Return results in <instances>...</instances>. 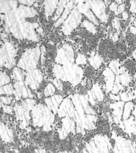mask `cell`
Segmentation results:
<instances>
[{
    "instance_id": "obj_1",
    "label": "cell",
    "mask_w": 136,
    "mask_h": 153,
    "mask_svg": "<svg viewBox=\"0 0 136 153\" xmlns=\"http://www.w3.org/2000/svg\"><path fill=\"white\" fill-rule=\"evenodd\" d=\"M31 115L33 124L36 126L43 127L46 131L50 130L54 122L52 111L43 105H35L32 110Z\"/></svg>"
},
{
    "instance_id": "obj_2",
    "label": "cell",
    "mask_w": 136,
    "mask_h": 153,
    "mask_svg": "<svg viewBox=\"0 0 136 153\" xmlns=\"http://www.w3.org/2000/svg\"><path fill=\"white\" fill-rule=\"evenodd\" d=\"M89 153H110L112 146L106 135L98 134L86 145Z\"/></svg>"
},
{
    "instance_id": "obj_3",
    "label": "cell",
    "mask_w": 136,
    "mask_h": 153,
    "mask_svg": "<svg viewBox=\"0 0 136 153\" xmlns=\"http://www.w3.org/2000/svg\"><path fill=\"white\" fill-rule=\"evenodd\" d=\"M35 103L33 100L27 99L15 106L14 111L17 119L20 121L21 127L25 128L28 126L31 118L30 111L33 108Z\"/></svg>"
},
{
    "instance_id": "obj_4",
    "label": "cell",
    "mask_w": 136,
    "mask_h": 153,
    "mask_svg": "<svg viewBox=\"0 0 136 153\" xmlns=\"http://www.w3.org/2000/svg\"><path fill=\"white\" fill-rule=\"evenodd\" d=\"M39 57V51L37 49H32L25 53L18 64L20 67L31 71L36 68Z\"/></svg>"
},
{
    "instance_id": "obj_5",
    "label": "cell",
    "mask_w": 136,
    "mask_h": 153,
    "mask_svg": "<svg viewBox=\"0 0 136 153\" xmlns=\"http://www.w3.org/2000/svg\"><path fill=\"white\" fill-rule=\"evenodd\" d=\"M115 153H136V144L122 136L115 135Z\"/></svg>"
},
{
    "instance_id": "obj_6",
    "label": "cell",
    "mask_w": 136,
    "mask_h": 153,
    "mask_svg": "<svg viewBox=\"0 0 136 153\" xmlns=\"http://www.w3.org/2000/svg\"><path fill=\"white\" fill-rule=\"evenodd\" d=\"M16 51L14 46L10 44H7L0 49V66L8 68L13 67Z\"/></svg>"
},
{
    "instance_id": "obj_7",
    "label": "cell",
    "mask_w": 136,
    "mask_h": 153,
    "mask_svg": "<svg viewBox=\"0 0 136 153\" xmlns=\"http://www.w3.org/2000/svg\"><path fill=\"white\" fill-rule=\"evenodd\" d=\"M43 79V76L40 71L38 70L30 71L26 75L25 84L33 89L38 88Z\"/></svg>"
},
{
    "instance_id": "obj_8",
    "label": "cell",
    "mask_w": 136,
    "mask_h": 153,
    "mask_svg": "<svg viewBox=\"0 0 136 153\" xmlns=\"http://www.w3.org/2000/svg\"><path fill=\"white\" fill-rule=\"evenodd\" d=\"M75 130V121L69 117H66L62 120V127L59 132V136L62 139H65L70 133Z\"/></svg>"
},
{
    "instance_id": "obj_9",
    "label": "cell",
    "mask_w": 136,
    "mask_h": 153,
    "mask_svg": "<svg viewBox=\"0 0 136 153\" xmlns=\"http://www.w3.org/2000/svg\"><path fill=\"white\" fill-rule=\"evenodd\" d=\"M75 110L72 102L69 98H66L61 104L57 113L61 117H73Z\"/></svg>"
},
{
    "instance_id": "obj_10",
    "label": "cell",
    "mask_w": 136,
    "mask_h": 153,
    "mask_svg": "<svg viewBox=\"0 0 136 153\" xmlns=\"http://www.w3.org/2000/svg\"><path fill=\"white\" fill-rule=\"evenodd\" d=\"M57 61L63 65H70L74 60V54L72 49L69 46L61 48L57 56Z\"/></svg>"
},
{
    "instance_id": "obj_11",
    "label": "cell",
    "mask_w": 136,
    "mask_h": 153,
    "mask_svg": "<svg viewBox=\"0 0 136 153\" xmlns=\"http://www.w3.org/2000/svg\"><path fill=\"white\" fill-rule=\"evenodd\" d=\"M119 126L129 136H136V119L132 116L128 119L122 120Z\"/></svg>"
},
{
    "instance_id": "obj_12",
    "label": "cell",
    "mask_w": 136,
    "mask_h": 153,
    "mask_svg": "<svg viewBox=\"0 0 136 153\" xmlns=\"http://www.w3.org/2000/svg\"><path fill=\"white\" fill-rule=\"evenodd\" d=\"M124 102L122 101H117L111 105L112 110L113 120L115 123L120 125L122 120Z\"/></svg>"
},
{
    "instance_id": "obj_13",
    "label": "cell",
    "mask_w": 136,
    "mask_h": 153,
    "mask_svg": "<svg viewBox=\"0 0 136 153\" xmlns=\"http://www.w3.org/2000/svg\"><path fill=\"white\" fill-rule=\"evenodd\" d=\"M14 94L17 99L27 98L32 96L31 93L22 82H17L14 86Z\"/></svg>"
},
{
    "instance_id": "obj_14",
    "label": "cell",
    "mask_w": 136,
    "mask_h": 153,
    "mask_svg": "<svg viewBox=\"0 0 136 153\" xmlns=\"http://www.w3.org/2000/svg\"><path fill=\"white\" fill-rule=\"evenodd\" d=\"M89 101L93 105L97 104L104 100V95L100 87L95 84L89 93Z\"/></svg>"
},
{
    "instance_id": "obj_15",
    "label": "cell",
    "mask_w": 136,
    "mask_h": 153,
    "mask_svg": "<svg viewBox=\"0 0 136 153\" xmlns=\"http://www.w3.org/2000/svg\"><path fill=\"white\" fill-rule=\"evenodd\" d=\"M80 15L76 10L73 11L65 23L64 31L69 32L77 26L80 20Z\"/></svg>"
},
{
    "instance_id": "obj_16",
    "label": "cell",
    "mask_w": 136,
    "mask_h": 153,
    "mask_svg": "<svg viewBox=\"0 0 136 153\" xmlns=\"http://www.w3.org/2000/svg\"><path fill=\"white\" fill-rule=\"evenodd\" d=\"M0 138L6 143H11L14 140V134L12 130L4 124L0 125Z\"/></svg>"
},
{
    "instance_id": "obj_17",
    "label": "cell",
    "mask_w": 136,
    "mask_h": 153,
    "mask_svg": "<svg viewBox=\"0 0 136 153\" xmlns=\"http://www.w3.org/2000/svg\"><path fill=\"white\" fill-rule=\"evenodd\" d=\"M62 97L59 95L55 96L51 98L46 99L47 107L54 113H57L59 106L61 103Z\"/></svg>"
},
{
    "instance_id": "obj_18",
    "label": "cell",
    "mask_w": 136,
    "mask_h": 153,
    "mask_svg": "<svg viewBox=\"0 0 136 153\" xmlns=\"http://www.w3.org/2000/svg\"><path fill=\"white\" fill-rule=\"evenodd\" d=\"M93 10L100 20L105 22L106 20L105 14V6L102 4V1H93Z\"/></svg>"
},
{
    "instance_id": "obj_19",
    "label": "cell",
    "mask_w": 136,
    "mask_h": 153,
    "mask_svg": "<svg viewBox=\"0 0 136 153\" xmlns=\"http://www.w3.org/2000/svg\"><path fill=\"white\" fill-rule=\"evenodd\" d=\"M135 105L134 102L130 101L127 102L124 105L123 107V113L122 120L128 119L132 116V113L134 108Z\"/></svg>"
},
{
    "instance_id": "obj_20",
    "label": "cell",
    "mask_w": 136,
    "mask_h": 153,
    "mask_svg": "<svg viewBox=\"0 0 136 153\" xmlns=\"http://www.w3.org/2000/svg\"><path fill=\"white\" fill-rule=\"evenodd\" d=\"M12 76L13 79L17 81L22 82L24 79L25 74L22 70L19 68H15L12 73Z\"/></svg>"
},
{
    "instance_id": "obj_21",
    "label": "cell",
    "mask_w": 136,
    "mask_h": 153,
    "mask_svg": "<svg viewBox=\"0 0 136 153\" xmlns=\"http://www.w3.org/2000/svg\"><path fill=\"white\" fill-rule=\"evenodd\" d=\"M14 89L11 85H7L0 88V95H11L14 93Z\"/></svg>"
},
{
    "instance_id": "obj_22",
    "label": "cell",
    "mask_w": 136,
    "mask_h": 153,
    "mask_svg": "<svg viewBox=\"0 0 136 153\" xmlns=\"http://www.w3.org/2000/svg\"><path fill=\"white\" fill-rule=\"evenodd\" d=\"M10 81L9 76L6 73L0 71V87L7 84Z\"/></svg>"
},
{
    "instance_id": "obj_23",
    "label": "cell",
    "mask_w": 136,
    "mask_h": 153,
    "mask_svg": "<svg viewBox=\"0 0 136 153\" xmlns=\"http://www.w3.org/2000/svg\"><path fill=\"white\" fill-rule=\"evenodd\" d=\"M55 92V88L54 86L52 84H49L45 88L44 94L46 96L48 97L52 95Z\"/></svg>"
},
{
    "instance_id": "obj_24",
    "label": "cell",
    "mask_w": 136,
    "mask_h": 153,
    "mask_svg": "<svg viewBox=\"0 0 136 153\" xmlns=\"http://www.w3.org/2000/svg\"><path fill=\"white\" fill-rule=\"evenodd\" d=\"M91 65L95 68H98L101 64V59L98 56H95L91 58L90 59Z\"/></svg>"
},
{
    "instance_id": "obj_25",
    "label": "cell",
    "mask_w": 136,
    "mask_h": 153,
    "mask_svg": "<svg viewBox=\"0 0 136 153\" xmlns=\"http://www.w3.org/2000/svg\"><path fill=\"white\" fill-rule=\"evenodd\" d=\"M83 25L84 27H86V29L90 31V32H92V33H95L96 32V28L94 27V25L91 23L87 21H84L83 22Z\"/></svg>"
},
{
    "instance_id": "obj_26",
    "label": "cell",
    "mask_w": 136,
    "mask_h": 153,
    "mask_svg": "<svg viewBox=\"0 0 136 153\" xmlns=\"http://www.w3.org/2000/svg\"><path fill=\"white\" fill-rule=\"evenodd\" d=\"M0 99L2 102L3 104L6 105H8L11 103L12 102V99L11 97H0Z\"/></svg>"
},
{
    "instance_id": "obj_27",
    "label": "cell",
    "mask_w": 136,
    "mask_h": 153,
    "mask_svg": "<svg viewBox=\"0 0 136 153\" xmlns=\"http://www.w3.org/2000/svg\"><path fill=\"white\" fill-rule=\"evenodd\" d=\"M86 59L84 56L83 55H78L76 59V63L79 65H83L86 63Z\"/></svg>"
},
{
    "instance_id": "obj_28",
    "label": "cell",
    "mask_w": 136,
    "mask_h": 153,
    "mask_svg": "<svg viewBox=\"0 0 136 153\" xmlns=\"http://www.w3.org/2000/svg\"><path fill=\"white\" fill-rule=\"evenodd\" d=\"M3 110L5 113L10 114L13 113L14 111V109L10 105H5L3 106Z\"/></svg>"
},
{
    "instance_id": "obj_29",
    "label": "cell",
    "mask_w": 136,
    "mask_h": 153,
    "mask_svg": "<svg viewBox=\"0 0 136 153\" xmlns=\"http://www.w3.org/2000/svg\"><path fill=\"white\" fill-rule=\"evenodd\" d=\"M53 83L58 89L60 90L62 89V83L58 79H55L54 80Z\"/></svg>"
},
{
    "instance_id": "obj_30",
    "label": "cell",
    "mask_w": 136,
    "mask_h": 153,
    "mask_svg": "<svg viewBox=\"0 0 136 153\" xmlns=\"http://www.w3.org/2000/svg\"><path fill=\"white\" fill-rule=\"evenodd\" d=\"M110 8L112 11H115L117 10V5L115 3H113L110 6Z\"/></svg>"
},
{
    "instance_id": "obj_31",
    "label": "cell",
    "mask_w": 136,
    "mask_h": 153,
    "mask_svg": "<svg viewBox=\"0 0 136 153\" xmlns=\"http://www.w3.org/2000/svg\"><path fill=\"white\" fill-rule=\"evenodd\" d=\"M124 9V5H120V7H118V13H120L121 12H123Z\"/></svg>"
},
{
    "instance_id": "obj_32",
    "label": "cell",
    "mask_w": 136,
    "mask_h": 153,
    "mask_svg": "<svg viewBox=\"0 0 136 153\" xmlns=\"http://www.w3.org/2000/svg\"><path fill=\"white\" fill-rule=\"evenodd\" d=\"M132 116L135 119H136V105H135L134 108L132 110Z\"/></svg>"
},
{
    "instance_id": "obj_33",
    "label": "cell",
    "mask_w": 136,
    "mask_h": 153,
    "mask_svg": "<svg viewBox=\"0 0 136 153\" xmlns=\"http://www.w3.org/2000/svg\"><path fill=\"white\" fill-rule=\"evenodd\" d=\"M123 18L124 20H127L129 17V15H128V13L126 11H124L123 12L122 15Z\"/></svg>"
},
{
    "instance_id": "obj_34",
    "label": "cell",
    "mask_w": 136,
    "mask_h": 153,
    "mask_svg": "<svg viewBox=\"0 0 136 153\" xmlns=\"http://www.w3.org/2000/svg\"><path fill=\"white\" fill-rule=\"evenodd\" d=\"M130 31L133 34H136V28L134 27H131L130 28Z\"/></svg>"
},
{
    "instance_id": "obj_35",
    "label": "cell",
    "mask_w": 136,
    "mask_h": 153,
    "mask_svg": "<svg viewBox=\"0 0 136 153\" xmlns=\"http://www.w3.org/2000/svg\"><path fill=\"white\" fill-rule=\"evenodd\" d=\"M3 106V104L2 103V102H1V100L0 99V108H2Z\"/></svg>"
},
{
    "instance_id": "obj_36",
    "label": "cell",
    "mask_w": 136,
    "mask_h": 153,
    "mask_svg": "<svg viewBox=\"0 0 136 153\" xmlns=\"http://www.w3.org/2000/svg\"></svg>"
}]
</instances>
